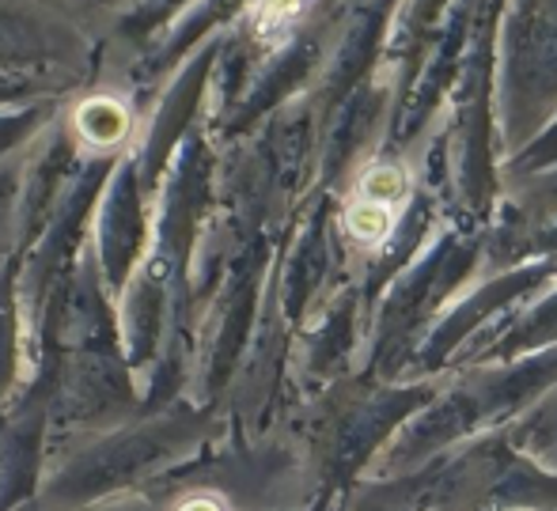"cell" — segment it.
<instances>
[{"label":"cell","instance_id":"obj_1","mask_svg":"<svg viewBox=\"0 0 557 511\" xmlns=\"http://www.w3.org/2000/svg\"><path fill=\"white\" fill-rule=\"evenodd\" d=\"M76 125H81V133L91 145H114V140H122L125 129H129V117H125V110L117 107L114 99H91L81 107Z\"/></svg>","mask_w":557,"mask_h":511},{"label":"cell","instance_id":"obj_2","mask_svg":"<svg viewBox=\"0 0 557 511\" xmlns=\"http://www.w3.org/2000/svg\"><path fill=\"white\" fill-rule=\"evenodd\" d=\"M345 224H349V232L357 235V239H364V242H380L383 235L391 232V212H387V204L383 201H360V204H352L349 209V216H345Z\"/></svg>","mask_w":557,"mask_h":511},{"label":"cell","instance_id":"obj_3","mask_svg":"<svg viewBox=\"0 0 557 511\" xmlns=\"http://www.w3.org/2000/svg\"><path fill=\"white\" fill-rule=\"evenodd\" d=\"M364 190H368V198H372V201H383V204H387V201L403 198L406 183H403V175H398V171L383 167V171H372V175H368Z\"/></svg>","mask_w":557,"mask_h":511},{"label":"cell","instance_id":"obj_4","mask_svg":"<svg viewBox=\"0 0 557 511\" xmlns=\"http://www.w3.org/2000/svg\"><path fill=\"white\" fill-rule=\"evenodd\" d=\"M304 8V0H262V27H281Z\"/></svg>","mask_w":557,"mask_h":511},{"label":"cell","instance_id":"obj_5","mask_svg":"<svg viewBox=\"0 0 557 511\" xmlns=\"http://www.w3.org/2000/svg\"><path fill=\"white\" fill-rule=\"evenodd\" d=\"M183 511H216L213 504H209V500H206V504H201V500H198V504H186Z\"/></svg>","mask_w":557,"mask_h":511}]
</instances>
